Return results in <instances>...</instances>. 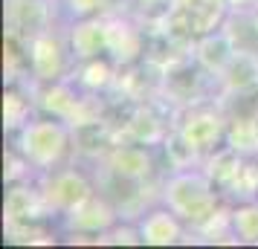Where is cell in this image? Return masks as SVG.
I'll return each instance as SVG.
<instances>
[{
    "label": "cell",
    "mask_w": 258,
    "mask_h": 249,
    "mask_svg": "<svg viewBox=\"0 0 258 249\" xmlns=\"http://www.w3.org/2000/svg\"><path fill=\"white\" fill-rule=\"evenodd\" d=\"M18 151L32 162V168L41 171H52L70 162L76 156L73 148V128L61 125V122H47V119H35L21 128L18 133Z\"/></svg>",
    "instance_id": "7a4b0ae2"
},
{
    "label": "cell",
    "mask_w": 258,
    "mask_h": 249,
    "mask_svg": "<svg viewBox=\"0 0 258 249\" xmlns=\"http://www.w3.org/2000/svg\"><path fill=\"white\" fill-rule=\"evenodd\" d=\"M107 26H110V35H107V55L116 61L119 67H128L140 58L142 52V32L140 26L128 24L122 15H113L107 18Z\"/></svg>",
    "instance_id": "7c38bea8"
},
{
    "label": "cell",
    "mask_w": 258,
    "mask_h": 249,
    "mask_svg": "<svg viewBox=\"0 0 258 249\" xmlns=\"http://www.w3.org/2000/svg\"><path fill=\"white\" fill-rule=\"evenodd\" d=\"M32 96H35L38 107H44L47 113H52L61 122H67L73 116V110L82 99V96H76V90H70V84L64 81H35L32 84Z\"/></svg>",
    "instance_id": "2e32d148"
},
{
    "label": "cell",
    "mask_w": 258,
    "mask_h": 249,
    "mask_svg": "<svg viewBox=\"0 0 258 249\" xmlns=\"http://www.w3.org/2000/svg\"><path fill=\"white\" fill-rule=\"evenodd\" d=\"M73 47H67L64 35L55 29H47L29 44V70L35 81H64L70 72Z\"/></svg>",
    "instance_id": "8992f818"
},
{
    "label": "cell",
    "mask_w": 258,
    "mask_h": 249,
    "mask_svg": "<svg viewBox=\"0 0 258 249\" xmlns=\"http://www.w3.org/2000/svg\"><path fill=\"white\" fill-rule=\"evenodd\" d=\"M229 12H258V0H226Z\"/></svg>",
    "instance_id": "836d02e7"
},
{
    "label": "cell",
    "mask_w": 258,
    "mask_h": 249,
    "mask_svg": "<svg viewBox=\"0 0 258 249\" xmlns=\"http://www.w3.org/2000/svg\"><path fill=\"white\" fill-rule=\"evenodd\" d=\"M226 145L238 154H258V119H229L226 122Z\"/></svg>",
    "instance_id": "484cf974"
},
{
    "label": "cell",
    "mask_w": 258,
    "mask_h": 249,
    "mask_svg": "<svg viewBox=\"0 0 258 249\" xmlns=\"http://www.w3.org/2000/svg\"><path fill=\"white\" fill-rule=\"evenodd\" d=\"M235 237L244 243H258V203H246L232 212Z\"/></svg>",
    "instance_id": "f546056e"
},
{
    "label": "cell",
    "mask_w": 258,
    "mask_h": 249,
    "mask_svg": "<svg viewBox=\"0 0 258 249\" xmlns=\"http://www.w3.org/2000/svg\"><path fill=\"white\" fill-rule=\"evenodd\" d=\"M102 243H125V246H134V243H142V235L140 229H134V226H122V229H107L105 235H102Z\"/></svg>",
    "instance_id": "d6a6232c"
},
{
    "label": "cell",
    "mask_w": 258,
    "mask_h": 249,
    "mask_svg": "<svg viewBox=\"0 0 258 249\" xmlns=\"http://www.w3.org/2000/svg\"><path fill=\"white\" fill-rule=\"evenodd\" d=\"M171 128H174V122H168V119L157 110L154 102L134 105L128 113H125V119L116 125L122 142H140V145L163 142Z\"/></svg>",
    "instance_id": "ba28073f"
},
{
    "label": "cell",
    "mask_w": 258,
    "mask_h": 249,
    "mask_svg": "<svg viewBox=\"0 0 258 249\" xmlns=\"http://www.w3.org/2000/svg\"><path fill=\"white\" fill-rule=\"evenodd\" d=\"M218 78L203 70L195 55H186L160 72V96L171 102L177 110H183V107L209 102V87Z\"/></svg>",
    "instance_id": "277c9868"
},
{
    "label": "cell",
    "mask_w": 258,
    "mask_h": 249,
    "mask_svg": "<svg viewBox=\"0 0 258 249\" xmlns=\"http://www.w3.org/2000/svg\"><path fill=\"white\" fill-rule=\"evenodd\" d=\"M241 168H244V154H238L235 148H223V151H215V154L206 159V177L215 183V189L218 191H229V186L235 183V177L241 174Z\"/></svg>",
    "instance_id": "603a6c76"
},
{
    "label": "cell",
    "mask_w": 258,
    "mask_h": 249,
    "mask_svg": "<svg viewBox=\"0 0 258 249\" xmlns=\"http://www.w3.org/2000/svg\"><path fill=\"white\" fill-rule=\"evenodd\" d=\"M215 102L223 110L226 122L229 119H258V81L238 87V90H221Z\"/></svg>",
    "instance_id": "44dd1931"
},
{
    "label": "cell",
    "mask_w": 258,
    "mask_h": 249,
    "mask_svg": "<svg viewBox=\"0 0 258 249\" xmlns=\"http://www.w3.org/2000/svg\"><path fill=\"white\" fill-rule=\"evenodd\" d=\"M35 107L38 105H35V96H32V87L24 90L18 84H9L6 93H3V128L6 131H21L24 125H29Z\"/></svg>",
    "instance_id": "ffe728a7"
},
{
    "label": "cell",
    "mask_w": 258,
    "mask_h": 249,
    "mask_svg": "<svg viewBox=\"0 0 258 249\" xmlns=\"http://www.w3.org/2000/svg\"><path fill=\"white\" fill-rule=\"evenodd\" d=\"M49 209L41 189H29L26 183H12V189L6 194L3 203V223H18V220H38V217H47Z\"/></svg>",
    "instance_id": "9a60e30c"
},
{
    "label": "cell",
    "mask_w": 258,
    "mask_h": 249,
    "mask_svg": "<svg viewBox=\"0 0 258 249\" xmlns=\"http://www.w3.org/2000/svg\"><path fill=\"white\" fill-rule=\"evenodd\" d=\"M226 38L232 41L235 52L258 58V18L255 12H229L221 24Z\"/></svg>",
    "instance_id": "d6986e66"
},
{
    "label": "cell",
    "mask_w": 258,
    "mask_h": 249,
    "mask_svg": "<svg viewBox=\"0 0 258 249\" xmlns=\"http://www.w3.org/2000/svg\"><path fill=\"white\" fill-rule=\"evenodd\" d=\"M255 81H258V58L244 55V52H235L232 61L226 64V70L218 75L221 90H238V87H246V84Z\"/></svg>",
    "instance_id": "cb8c5ba5"
},
{
    "label": "cell",
    "mask_w": 258,
    "mask_h": 249,
    "mask_svg": "<svg viewBox=\"0 0 258 249\" xmlns=\"http://www.w3.org/2000/svg\"><path fill=\"white\" fill-rule=\"evenodd\" d=\"M140 235H142V243H148V246H171V243H180L186 237V232L180 226V217L168 209V212L148 214L140 223Z\"/></svg>",
    "instance_id": "ac0fdd59"
},
{
    "label": "cell",
    "mask_w": 258,
    "mask_h": 249,
    "mask_svg": "<svg viewBox=\"0 0 258 249\" xmlns=\"http://www.w3.org/2000/svg\"><path fill=\"white\" fill-rule=\"evenodd\" d=\"M191 55L198 58V64L203 67L206 72H212L215 78L221 75L223 70H226V64L232 61L235 55V47H232V41L226 38V32H209V35H203L195 44V49H191Z\"/></svg>",
    "instance_id": "e0dca14e"
},
{
    "label": "cell",
    "mask_w": 258,
    "mask_h": 249,
    "mask_svg": "<svg viewBox=\"0 0 258 249\" xmlns=\"http://www.w3.org/2000/svg\"><path fill=\"white\" fill-rule=\"evenodd\" d=\"M174 128L198 148L200 154H209L221 139H226V116H223V110L218 107L215 99L177 110Z\"/></svg>",
    "instance_id": "5b68a950"
},
{
    "label": "cell",
    "mask_w": 258,
    "mask_h": 249,
    "mask_svg": "<svg viewBox=\"0 0 258 249\" xmlns=\"http://www.w3.org/2000/svg\"><path fill=\"white\" fill-rule=\"evenodd\" d=\"M96 183H99V194L105 197L119 217L125 220H137L157 197H163V186L157 180H137V177H125L119 171H110L107 165L99 162L96 171Z\"/></svg>",
    "instance_id": "3957f363"
},
{
    "label": "cell",
    "mask_w": 258,
    "mask_h": 249,
    "mask_svg": "<svg viewBox=\"0 0 258 249\" xmlns=\"http://www.w3.org/2000/svg\"><path fill=\"white\" fill-rule=\"evenodd\" d=\"M119 214L102 194H90L87 200H82L76 209L64 214V223L70 232H87V235H105L107 229L113 226Z\"/></svg>",
    "instance_id": "30bf717a"
},
{
    "label": "cell",
    "mask_w": 258,
    "mask_h": 249,
    "mask_svg": "<svg viewBox=\"0 0 258 249\" xmlns=\"http://www.w3.org/2000/svg\"><path fill=\"white\" fill-rule=\"evenodd\" d=\"M119 142L122 139H119L116 125L107 122V119H96V122L73 128V148H76V154L90 156V159H105Z\"/></svg>",
    "instance_id": "8fae6325"
},
{
    "label": "cell",
    "mask_w": 258,
    "mask_h": 249,
    "mask_svg": "<svg viewBox=\"0 0 258 249\" xmlns=\"http://www.w3.org/2000/svg\"><path fill=\"white\" fill-rule=\"evenodd\" d=\"M29 159H26L21 151L15 154V151H9L6 154V171H3V177H6V183L12 186V183H26V177H29Z\"/></svg>",
    "instance_id": "1f68e13d"
},
{
    "label": "cell",
    "mask_w": 258,
    "mask_h": 249,
    "mask_svg": "<svg viewBox=\"0 0 258 249\" xmlns=\"http://www.w3.org/2000/svg\"><path fill=\"white\" fill-rule=\"evenodd\" d=\"M116 61L110 58V55H99V58H87L79 64V70H76V81L82 84L84 90H90V93H99V90H107V87H113L116 81Z\"/></svg>",
    "instance_id": "7402d4cb"
},
{
    "label": "cell",
    "mask_w": 258,
    "mask_h": 249,
    "mask_svg": "<svg viewBox=\"0 0 258 249\" xmlns=\"http://www.w3.org/2000/svg\"><path fill=\"white\" fill-rule=\"evenodd\" d=\"M6 237L12 243H52L49 232L44 229V217L38 220H18V223H3Z\"/></svg>",
    "instance_id": "f1b7e54d"
},
{
    "label": "cell",
    "mask_w": 258,
    "mask_h": 249,
    "mask_svg": "<svg viewBox=\"0 0 258 249\" xmlns=\"http://www.w3.org/2000/svg\"><path fill=\"white\" fill-rule=\"evenodd\" d=\"M102 165H107L110 171H119L125 177L137 180H154V159L145 151V145L140 142H119L105 159H99Z\"/></svg>",
    "instance_id": "4fadbf2b"
},
{
    "label": "cell",
    "mask_w": 258,
    "mask_h": 249,
    "mask_svg": "<svg viewBox=\"0 0 258 249\" xmlns=\"http://www.w3.org/2000/svg\"><path fill=\"white\" fill-rule=\"evenodd\" d=\"M171 6H174V0H134V9L140 15V21L154 26V29H160L165 24V18L171 15Z\"/></svg>",
    "instance_id": "4dcf8cb0"
},
{
    "label": "cell",
    "mask_w": 258,
    "mask_h": 249,
    "mask_svg": "<svg viewBox=\"0 0 258 249\" xmlns=\"http://www.w3.org/2000/svg\"><path fill=\"white\" fill-rule=\"evenodd\" d=\"M67 3L79 18H113L125 15L134 6V0H67Z\"/></svg>",
    "instance_id": "83f0119b"
},
{
    "label": "cell",
    "mask_w": 258,
    "mask_h": 249,
    "mask_svg": "<svg viewBox=\"0 0 258 249\" xmlns=\"http://www.w3.org/2000/svg\"><path fill=\"white\" fill-rule=\"evenodd\" d=\"M38 189H41V197L47 203V209L58 214H67L70 209H76L82 200H87L93 194V186L76 168H52V171H47Z\"/></svg>",
    "instance_id": "52a82bcc"
},
{
    "label": "cell",
    "mask_w": 258,
    "mask_h": 249,
    "mask_svg": "<svg viewBox=\"0 0 258 249\" xmlns=\"http://www.w3.org/2000/svg\"><path fill=\"white\" fill-rule=\"evenodd\" d=\"M163 200L183 223H188L191 232L200 229L221 206L215 183L195 171H174V177L163 183Z\"/></svg>",
    "instance_id": "6da1fadb"
},
{
    "label": "cell",
    "mask_w": 258,
    "mask_h": 249,
    "mask_svg": "<svg viewBox=\"0 0 258 249\" xmlns=\"http://www.w3.org/2000/svg\"><path fill=\"white\" fill-rule=\"evenodd\" d=\"M24 67H29V44L24 38L6 32V38H3V70H6V78L15 81L24 72Z\"/></svg>",
    "instance_id": "4316f807"
},
{
    "label": "cell",
    "mask_w": 258,
    "mask_h": 249,
    "mask_svg": "<svg viewBox=\"0 0 258 249\" xmlns=\"http://www.w3.org/2000/svg\"><path fill=\"white\" fill-rule=\"evenodd\" d=\"M107 35H110L107 18H84L82 24L73 26V32H70L73 55L79 61L107 55Z\"/></svg>",
    "instance_id": "5bb4252c"
},
{
    "label": "cell",
    "mask_w": 258,
    "mask_h": 249,
    "mask_svg": "<svg viewBox=\"0 0 258 249\" xmlns=\"http://www.w3.org/2000/svg\"><path fill=\"white\" fill-rule=\"evenodd\" d=\"M55 6L49 0H6V32L32 44L41 32L52 29Z\"/></svg>",
    "instance_id": "9c48e42d"
},
{
    "label": "cell",
    "mask_w": 258,
    "mask_h": 249,
    "mask_svg": "<svg viewBox=\"0 0 258 249\" xmlns=\"http://www.w3.org/2000/svg\"><path fill=\"white\" fill-rule=\"evenodd\" d=\"M163 148H165V156H168V165H171V171H188V168H191L200 156H203L198 148H195V145L183 136V133L177 131V128H171V131H168V136L163 139Z\"/></svg>",
    "instance_id": "d4e9b609"
}]
</instances>
